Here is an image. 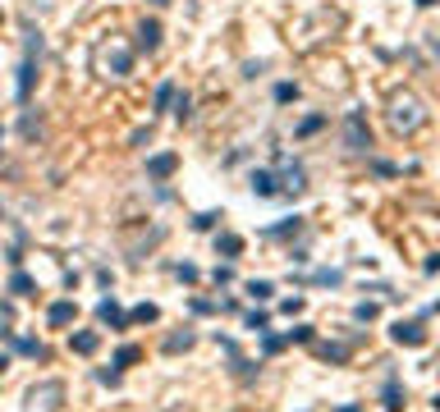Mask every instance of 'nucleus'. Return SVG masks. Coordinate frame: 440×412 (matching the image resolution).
<instances>
[{
  "label": "nucleus",
  "mask_w": 440,
  "mask_h": 412,
  "mask_svg": "<svg viewBox=\"0 0 440 412\" xmlns=\"http://www.w3.org/2000/svg\"><path fill=\"white\" fill-rule=\"evenodd\" d=\"M422 124H427V110H422V101L413 97V92H395L390 97V129L395 133H418Z\"/></svg>",
  "instance_id": "obj_1"
},
{
  "label": "nucleus",
  "mask_w": 440,
  "mask_h": 412,
  "mask_svg": "<svg viewBox=\"0 0 440 412\" xmlns=\"http://www.w3.org/2000/svg\"><path fill=\"white\" fill-rule=\"evenodd\" d=\"M23 37H28V55H23V65H19V87H14V97H19V106H28L33 83H37V65H42V33L28 23V28H23Z\"/></svg>",
  "instance_id": "obj_2"
},
{
  "label": "nucleus",
  "mask_w": 440,
  "mask_h": 412,
  "mask_svg": "<svg viewBox=\"0 0 440 412\" xmlns=\"http://www.w3.org/2000/svg\"><path fill=\"white\" fill-rule=\"evenodd\" d=\"M92 65H97L101 78H129L133 74V51L120 42H101L97 55H92Z\"/></svg>",
  "instance_id": "obj_3"
},
{
  "label": "nucleus",
  "mask_w": 440,
  "mask_h": 412,
  "mask_svg": "<svg viewBox=\"0 0 440 412\" xmlns=\"http://www.w3.org/2000/svg\"><path fill=\"white\" fill-rule=\"evenodd\" d=\"M65 408V385L60 380H37L33 390L23 394V412H60Z\"/></svg>",
  "instance_id": "obj_4"
},
{
  "label": "nucleus",
  "mask_w": 440,
  "mask_h": 412,
  "mask_svg": "<svg viewBox=\"0 0 440 412\" xmlns=\"http://www.w3.org/2000/svg\"><path fill=\"white\" fill-rule=\"evenodd\" d=\"M275 179H280V197H289V202L308 193V170L294 156H275Z\"/></svg>",
  "instance_id": "obj_5"
},
{
  "label": "nucleus",
  "mask_w": 440,
  "mask_h": 412,
  "mask_svg": "<svg viewBox=\"0 0 440 412\" xmlns=\"http://www.w3.org/2000/svg\"><path fill=\"white\" fill-rule=\"evenodd\" d=\"M344 147L358 152V156L372 152V124H367L363 110H349V115H344Z\"/></svg>",
  "instance_id": "obj_6"
},
{
  "label": "nucleus",
  "mask_w": 440,
  "mask_h": 412,
  "mask_svg": "<svg viewBox=\"0 0 440 412\" xmlns=\"http://www.w3.org/2000/svg\"><path fill=\"white\" fill-rule=\"evenodd\" d=\"M97 321H101V326H110V330H129V326H133V316L120 307V298H115V293L97 303Z\"/></svg>",
  "instance_id": "obj_7"
},
{
  "label": "nucleus",
  "mask_w": 440,
  "mask_h": 412,
  "mask_svg": "<svg viewBox=\"0 0 440 412\" xmlns=\"http://www.w3.org/2000/svg\"><path fill=\"white\" fill-rule=\"evenodd\" d=\"M353 344H358V335H349L344 344H335V339H326V344H312V353H317L321 362H330V367H344V362L353 358Z\"/></svg>",
  "instance_id": "obj_8"
},
{
  "label": "nucleus",
  "mask_w": 440,
  "mask_h": 412,
  "mask_svg": "<svg viewBox=\"0 0 440 412\" xmlns=\"http://www.w3.org/2000/svg\"><path fill=\"white\" fill-rule=\"evenodd\" d=\"M390 339H395L399 348H422L427 344V326H422V321H395V326H390Z\"/></svg>",
  "instance_id": "obj_9"
},
{
  "label": "nucleus",
  "mask_w": 440,
  "mask_h": 412,
  "mask_svg": "<svg viewBox=\"0 0 440 412\" xmlns=\"http://www.w3.org/2000/svg\"><path fill=\"white\" fill-rule=\"evenodd\" d=\"M404 403H408L404 380L390 371V376H385V385H381V408H385V412H404Z\"/></svg>",
  "instance_id": "obj_10"
},
{
  "label": "nucleus",
  "mask_w": 440,
  "mask_h": 412,
  "mask_svg": "<svg viewBox=\"0 0 440 412\" xmlns=\"http://www.w3.org/2000/svg\"><path fill=\"white\" fill-rule=\"evenodd\" d=\"M248 188H253V197H262V202L280 197V179H275V170H253V174H248Z\"/></svg>",
  "instance_id": "obj_11"
},
{
  "label": "nucleus",
  "mask_w": 440,
  "mask_h": 412,
  "mask_svg": "<svg viewBox=\"0 0 440 412\" xmlns=\"http://www.w3.org/2000/svg\"><path fill=\"white\" fill-rule=\"evenodd\" d=\"M175 170H179V156H175V152H156V156H147V179H156V184H161V179H170Z\"/></svg>",
  "instance_id": "obj_12"
},
{
  "label": "nucleus",
  "mask_w": 440,
  "mask_h": 412,
  "mask_svg": "<svg viewBox=\"0 0 440 412\" xmlns=\"http://www.w3.org/2000/svg\"><path fill=\"white\" fill-rule=\"evenodd\" d=\"M46 321H51V330H65L78 321V303H69V298H60V303L46 307Z\"/></svg>",
  "instance_id": "obj_13"
},
{
  "label": "nucleus",
  "mask_w": 440,
  "mask_h": 412,
  "mask_svg": "<svg viewBox=\"0 0 440 412\" xmlns=\"http://www.w3.org/2000/svg\"><path fill=\"white\" fill-rule=\"evenodd\" d=\"M161 37H165L161 19H143V23H138V51H143V55H152L156 46H161Z\"/></svg>",
  "instance_id": "obj_14"
},
{
  "label": "nucleus",
  "mask_w": 440,
  "mask_h": 412,
  "mask_svg": "<svg viewBox=\"0 0 440 412\" xmlns=\"http://www.w3.org/2000/svg\"><path fill=\"white\" fill-rule=\"evenodd\" d=\"M294 284H317V289H340V284H344V271H335V266H321V271H312V275H294Z\"/></svg>",
  "instance_id": "obj_15"
},
{
  "label": "nucleus",
  "mask_w": 440,
  "mask_h": 412,
  "mask_svg": "<svg viewBox=\"0 0 440 412\" xmlns=\"http://www.w3.org/2000/svg\"><path fill=\"white\" fill-rule=\"evenodd\" d=\"M230 376L239 380V385H253V380L262 376V362H248L243 353H230Z\"/></svg>",
  "instance_id": "obj_16"
},
{
  "label": "nucleus",
  "mask_w": 440,
  "mask_h": 412,
  "mask_svg": "<svg viewBox=\"0 0 440 412\" xmlns=\"http://www.w3.org/2000/svg\"><path fill=\"white\" fill-rule=\"evenodd\" d=\"M69 348H74L78 358H92V353L101 348V335L97 330H74V335H69Z\"/></svg>",
  "instance_id": "obj_17"
},
{
  "label": "nucleus",
  "mask_w": 440,
  "mask_h": 412,
  "mask_svg": "<svg viewBox=\"0 0 440 412\" xmlns=\"http://www.w3.org/2000/svg\"><path fill=\"white\" fill-rule=\"evenodd\" d=\"M216 257L239 261V257H243V239H239V234H225V229H216Z\"/></svg>",
  "instance_id": "obj_18"
},
{
  "label": "nucleus",
  "mask_w": 440,
  "mask_h": 412,
  "mask_svg": "<svg viewBox=\"0 0 440 412\" xmlns=\"http://www.w3.org/2000/svg\"><path fill=\"white\" fill-rule=\"evenodd\" d=\"M10 348L19 353V358H37V362H46V358H51V353H46V344H42V339H33V335H19Z\"/></svg>",
  "instance_id": "obj_19"
},
{
  "label": "nucleus",
  "mask_w": 440,
  "mask_h": 412,
  "mask_svg": "<svg viewBox=\"0 0 440 412\" xmlns=\"http://www.w3.org/2000/svg\"><path fill=\"white\" fill-rule=\"evenodd\" d=\"M198 344V335H193V330H175V335H165V353H170V358H179V353H188V348Z\"/></svg>",
  "instance_id": "obj_20"
},
{
  "label": "nucleus",
  "mask_w": 440,
  "mask_h": 412,
  "mask_svg": "<svg viewBox=\"0 0 440 412\" xmlns=\"http://www.w3.org/2000/svg\"><path fill=\"white\" fill-rule=\"evenodd\" d=\"M33 289H37V280H33L28 271H14V275H10V284H5V293H10V298H28Z\"/></svg>",
  "instance_id": "obj_21"
},
{
  "label": "nucleus",
  "mask_w": 440,
  "mask_h": 412,
  "mask_svg": "<svg viewBox=\"0 0 440 412\" xmlns=\"http://www.w3.org/2000/svg\"><path fill=\"white\" fill-rule=\"evenodd\" d=\"M243 330H253V335H266V330H271V312H266V307H253V312H243Z\"/></svg>",
  "instance_id": "obj_22"
},
{
  "label": "nucleus",
  "mask_w": 440,
  "mask_h": 412,
  "mask_svg": "<svg viewBox=\"0 0 440 412\" xmlns=\"http://www.w3.org/2000/svg\"><path fill=\"white\" fill-rule=\"evenodd\" d=\"M175 97H179V83H175V78H165V83L156 87V101H152V106L156 110H175Z\"/></svg>",
  "instance_id": "obj_23"
},
{
  "label": "nucleus",
  "mask_w": 440,
  "mask_h": 412,
  "mask_svg": "<svg viewBox=\"0 0 440 412\" xmlns=\"http://www.w3.org/2000/svg\"><path fill=\"white\" fill-rule=\"evenodd\" d=\"M266 239H289V234H303V216H289V220H280V225H271V229H262Z\"/></svg>",
  "instance_id": "obj_24"
},
{
  "label": "nucleus",
  "mask_w": 440,
  "mask_h": 412,
  "mask_svg": "<svg viewBox=\"0 0 440 412\" xmlns=\"http://www.w3.org/2000/svg\"><path fill=\"white\" fill-rule=\"evenodd\" d=\"M243 293H248L253 303H271V298H275V284L271 280H248V284H243Z\"/></svg>",
  "instance_id": "obj_25"
},
{
  "label": "nucleus",
  "mask_w": 440,
  "mask_h": 412,
  "mask_svg": "<svg viewBox=\"0 0 440 412\" xmlns=\"http://www.w3.org/2000/svg\"><path fill=\"white\" fill-rule=\"evenodd\" d=\"M257 339H262V358H275V353L289 348V335H275V330H266V335H257Z\"/></svg>",
  "instance_id": "obj_26"
},
{
  "label": "nucleus",
  "mask_w": 440,
  "mask_h": 412,
  "mask_svg": "<svg viewBox=\"0 0 440 412\" xmlns=\"http://www.w3.org/2000/svg\"><path fill=\"white\" fill-rule=\"evenodd\" d=\"M129 316H133V326H156V321H161V307L156 303H138Z\"/></svg>",
  "instance_id": "obj_27"
},
{
  "label": "nucleus",
  "mask_w": 440,
  "mask_h": 412,
  "mask_svg": "<svg viewBox=\"0 0 440 412\" xmlns=\"http://www.w3.org/2000/svg\"><path fill=\"white\" fill-rule=\"evenodd\" d=\"M97 385L120 390V385H124V367H115V362H110V367H97Z\"/></svg>",
  "instance_id": "obj_28"
},
{
  "label": "nucleus",
  "mask_w": 440,
  "mask_h": 412,
  "mask_svg": "<svg viewBox=\"0 0 440 412\" xmlns=\"http://www.w3.org/2000/svg\"><path fill=\"white\" fill-rule=\"evenodd\" d=\"M220 220H225L220 211H198V216H193V229H198V234H216Z\"/></svg>",
  "instance_id": "obj_29"
},
{
  "label": "nucleus",
  "mask_w": 440,
  "mask_h": 412,
  "mask_svg": "<svg viewBox=\"0 0 440 412\" xmlns=\"http://www.w3.org/2000/svg\"><path fill=\"white\" fill-rule=\"evenodd\" d=\"M19 133H23L28 142H33V138H42V115H33V110H23V124H19Z\"/></svg>",
  "instance_id": "obj_30"
},
{
  "label": "nucleus",
  "mask_w": 440,
  "mask_h": 412,
  "mask_svg": "<svg viewBox=\"0 0 440 412\" xmlns=\"http://www.w3.org/2000/svg\"><path fill=\"white\" fill-rule=\"evenodd\" d=\"M285 335H289V344H317V330H312L308 321H298V326L285 330Z\"/></svg>",
  "instance_id": "obj_31"
},
{
  "label": "nucleus",
  "mask_w": 440,
  "mask_h": 412,
  "mask_svg": "<svg viewBox=\"0 0 440 412\" xmlns=\"http://www.w3.org/2000/svg\"><path fill=\"white\" fill-rule=\"evenodd\" d=\"M138 358H143V348H138V344H120V348H115V367H133Z\"/></svg>",
  "instance_id": "obj_32"
},
{
  "label": "nucleus",
  "mask_w": 440,
  "mask_h": 412,
  "mask_svg": "<svg viewBox=\"0 0 440 412\" xmlns=\"http://www.w3.org/2000/svg\"><path fill=\"white\" fill-rule=\"evenodd\" d=\"M211 284H216V289H230L234 284V261H220L216 271H211Z\"/></svg>",
  "instance_id": "obj_33"
},
{
  "label": "nucleus",
  "mask_w": 440,
  "mask_h": 412,
  "mask_svg": "<svg viewBox=\"0 0 440 412\" xmlns=\"http://www.w3.org/2000/svg\"><path fill=\"white\" fill-rule=\"evenodd\" d=\"M188 312H193V316H216L220 303H216V298H188Z\"/></svg>",
  "instance_id": "obj_34"
},
{
  "label": "nucleus",
  "mask_w": 440,
  "mask_h": 412,
  "mask_svg": "<svg viewBox=\"0 0 440 412\" xmlns=\"http://www.w3.org/2000/svg\"><path fill=\"white\" fill-rule=\"evenodd\" d=\"M298 101V83H275V106H294Z\"/></svg>",
  "instance_id": "obj_35"
},
{
  "label": "nucleus",
  "mask_w": 440,
  "mask_h": 412,
  "mask_svg": "<svg viewBox=\"0 0 440 412\" xmlns=\"http://www.w3.org/2000/svg\"><path fill=\"white\" fill-rule=\"evenodd\" d=\"M376 316H381V307H376V303H358V307H353V321H358V326H372Z\"/></svg>",
  "instance_id": "obj_36"
},
{
  "label": "nucleus",
  "mask_w": 440,
  "mask_h": 412,
  "mask_svg": "<svg viewBox=\"0 0 440 412\" xmlns=\"http://www.w3.org/2000/svg\"><path fill=\"white\" fill-rule=\"evenodd\" d=\"M175 120H179V124L193 120V97H188V92H179V97H175Z\"/></svg>",
  "instance_id": "obj_37"
},
{
  "label": "nucleus",
  "mask_w": 440,
  "mask_h": 412,
  "mask_svg": "<svg viewBox=\"0 0 440 412\" xmlns=\"http://www.w3.org/2000/svg\"><path fill=\"white\" fill-rule=\"evenodd\" d=\"M326 129V115H308V120L298 124V138H312V133H321Z\"/></svg>",
  "instance_id": "obj_38"
},
{
  "label": "nucleus",
  "mask_w": 440,
  "mask_h": 412,
  "mask_svg": "<svg viewBox=\"0 0 440 412\" xmlns=\"http://www.w3.org/2000/svg\"><path fill=\"white\" fill-rule=\"evenodd\" d=\"M175 280H184V284H198V280H202V271L193 266V261H179V266H175Z\"/></svg>",
  "instance_id": "obj_39"
},
{
  "label": "nucleus",
  "mask_w": 440,
  "mask_h": 412,
  "mask_svg": "<svg viewBox=\"0 0 440 412\" xmlns=\"http://www.w3.org/2000/svg\"><path fill=\"white\" fill-rule=\"evenodd\" d=\"M280 312H285V316H303V312H308V298H303V293H294V298H285V303H280Z\"/></svg>",
  "instance_id": "obj_40"
},
{
  "label": "nucleus",
  "mask_w": 440,
  "mask_h": 412,
  "mask_svg": "<svg viewBox=\"0 0 440 412\" xmlns=\"http://www.w3.org/2000/svg\"><path fill=\"white\" fill-rule=\"evenodd\" d=\"M372 174H381V179H395L399 165H390V161H372Z\"/></svg>",
  "instance_id": "obj_41"
},
{
  "label": "nucleus",
  "mask_w": 440,
  "mask_h": 412,
  "mask_svg": "<svg viewBox=\"0 0 440 412\" xmlns=\"http://www.w3.org/2000/svg\"><path fill=\"white\" fill-rule=\"evenodd\" d=\"M133 147H147V142H152V124H147V129H133Z\"/></svg>",
  "instance_id": "obj_42"
},
{
  "label": "nucleus",
  "mask_w": 440,
  "mask_h": 412,
  "mask_svg": "<svg viewBox=\"0 0 440 412\" xmlns=\"http://www.w3.org/2000/svg\"><path fill=\"white\" fill-rule=\"evenodd\" d=\"M422 275H440V252H431V257L422 261Z\"/></svg>",
  "instance_id": "obj_43"
},
{
  "label": "nucleus",
  "mask_w": 440,
  "mask_h": 412,
  "mask_svg": "<svg viewBox=\"0 0 440 412\" xmlns=\"http://www.w3.org/2000/svg\"><path fill=\"white\" fill-rule=\"evenodd\" d=\"M211 339H216V348H225V353H239V344H234L230 335H220V330H216V335H211Z\"/></svg>",
  "instance_id": "obj_44"
},
{
  "label": "nucleus",
  "mask_w": 440,
  "mask_h": 412,
  "mask_svg": "<svg viewBox=\"0 0 440 412\" xmlns=\"http://www.w3.org/2000/svg\"><path fill=\"white\" fill-rule=\"evenodd\" d=\"M97 284H101V289H115V275H110L106 266H101V271H97Z\"/></svg>",
  "instance_id": "obj_45"
},
{
  "label": "nucleus",
  "mask_w": 440,
  "mask_h": 412,
  "mask_svg": "<svg viewBox=\"0 0 440 412\" xmlns=\"http://www.w3.org/2000/svg\"><path fill=\"white\" fill-rule=\"evenodd\" d=\"M14 339H19V335L10 330V321H0V344H14Z\"/></svg>",
  "instance_id": "obj_46"
},
{
  "label": "nucleus",
  "mask_w": 440,
  "mask_h": 412,
  "mask_svg": "<svg viewBox=\"0 0 440 412\" xmlns=\"http://www.w3.org/2000/svg\"><path fill=\"white\" fill-rule=\"evenodd\" d=\"M5 371H10V353H0V376H5Z\"/></svg>",
  "instance_id": "obj_47"
},
{
  "label": "nucleus",
  "mask_w": 440,
  "mask_h": 412,
  "mask_svg": "<svg viewBox=\"0 0 440 412\" xmlns=\"http://www.w3.org/2000/svg\"><path fill=\"white\" fill-rule=\"evenodd\" d=\"M427 316H440V298H436V303H431V307H427Z\"/></svg>",
  "instance_id": "obj_48"
},
{
  "label": "nucleus",
  "mask_w": 440,
  "mask_h": 412,
  "mask_svg": "<svg viewBox=\"0 0 440 412\" xmlns=\"http://www.w3.org/2000/svg\"><path fill=\"white\" fill-rule=\"evenodd\" d=\"M413 5H418V10H431V5H436V0H413Z\"/></svg>",
  "instance_id": "obj_49"
},
{
  "label": "nucleus",
  "mask_w": 440,
  "mask_h": 412,
  "mask_svg": "<svg viewBox=\"0 0 440 412\" xmlns=\"http://www.w3.org/2000/svg\"><path fill=\"white\" fill-rule=\"evenodd\" d=\"M340 412H363V408H358V403H344V408Z\"/></svg>",
  "instance_id": "obj_50"
},
{
  "label": "nucleus",
  "mask_w": 440,
  "mask_h": 412,
  "mask_svg": "<svg viewBox=\"0 0 440 412\" xmlns=\"http://www.w3.org/2000/svg\"><path fill=\"white\" fill-rule=\"evenodd\" d=\"M431 408H436V412H440V394H436V399H431Z\"/></svg>",
  "instance_id": "obj_51"
},
{
  "label": "nucleus",
  "mask_w": 440,
  "mask_h": 412,
  "mask_svg": "<svg viewBox=\"0 0 440 412\" xmlns=\"http://www.w3.org/2000/svg\"><path fill=\"white\" fill-rule=\"evenodd\" d=\"M152 5H170V0H152Z\"/></svg>",
  "instance_id": "obj_52"
},
{
  "label": "nucleus",
  "mask_w": 440,
  "mask_h": 412,
  "mask_svg": "<svg viewBox=\"0 0 440 412\" xmlns=\"http://www.w3.org/2000/svg\"><path fill=\"white\" fill-rule=\"evenodd\" d=\"M436 60H440V42H436Z\"/></svg>",
  "instance_id": "obj_53"
},
{
  "label": "nucleus",
  "mask_w": 440,
  "mask_h": 412,
  "mask_svg": "<svg viewBox=\"0 0 440 412\" xmlns=\"http://www.w3.org/2000/svg\"><path fill=\"white\" fill-rule=\"evenodd\" d=\"M436 371H440V353H436Z\"/></svg>",
  "instance_id": "obj_54"
},
{
  "label": "nucleus",
  "mask_w": 440,
  "mask_h": 412,
  "mask_svg": "<svg viewBox=\"0 0 440 412\" xmlns=\"http://www.w3.org/2000/svg\"><path fill=\"white\" fill-rule=\"evenodd\" d=\"M0 133H5V129H0Z\"/></svg>",
  "instance_id": "obj_55"
}]
</instances>
